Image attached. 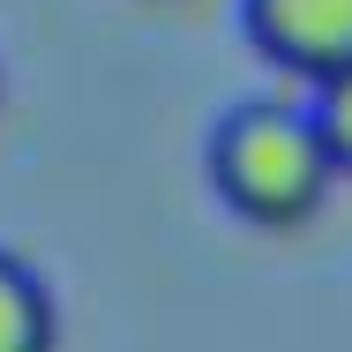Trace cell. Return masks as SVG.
I'll return each mask as SVG.
<instances>
[{"label":"cell","instance_id":"1","mask_svg":"<svg viewBox=\"0 0 352 352\" xmlns=\"http://www.w3.org/2000/svg\"><path fill=\"white\" fill-rule=\"evenodd\" d=\"M338 157L315 128L307 105H278V98H255V105H232L210 128V188L217 203L263 232H292L330 203L338 188Z\"/></svg>","mask_w":352,"mask_h":352},{"label":"cell","instance_id":"2","mask_svg":"<svg viewBox=\"0 0 352 352\" xmlns=\"http://www.w3.org/2000/svg\"><path fill=\"white\" fill-rule=\"evenodd\" d=\"M248 45L300 82L352 75V0H240Z\"/></svg>","mask_w":352,"mask_h":352},{"label":"cell","instance_id":"3","mask_svg":"<svg viewBox=\"0 0 352 352\" xmlns=\"http://www.w3.org/2000/svg\"><path fill=\"white\" fill-rule=\"evenodd\" d=\"M0 352H60V307L53 285L23 255L0 248Z\"/></svg>","mask_w":352,"mask_h":352},{"label":"cell","instance_id":"4","mask_svg":"<svg viewBox=\"0 0 352 352\" xmlns=\"http://www.w3.org/2000/svg\"><path fill=\"white\" fill-rule=\"evenodd\" d=\"M307 113H315V128H322V142H330L338 173H352V75H338V82H322Z\"/></svg>","mask_w":352,"mask_h":352}]
</instances>
